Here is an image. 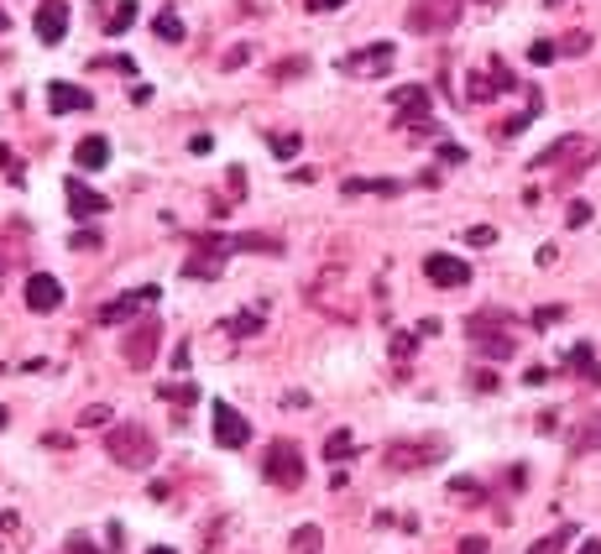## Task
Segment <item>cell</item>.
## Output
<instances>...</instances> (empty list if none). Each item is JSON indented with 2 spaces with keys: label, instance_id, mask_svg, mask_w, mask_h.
<instances>
[{
  "label": "cell",
  "instance_id": "cell-36",
  "mask_svg": "<svg viewBox=\"0 0 601 554\" xmlns=\"http://www.w3.org/2000/svg\"><path fill=\"white\" fill-rule=\"evenodd\" d=\"M63 554H100V544L89 539V534H74V539H68V549H63Z\"/></svg>",
  "mask_w": 601,
  "mask_h": 554
},
{
  "label": "cell",
  "instance_id": "cell-5",
  "mask_svg": "<svg viewBox=\"0 0 601 554\" xmlns=\"http://www.w3.org/2000/svg\"><path fill=\"white\" fill-rule=\"evenodd\" d=\"M157 298H163V288L157 283H147V288H131V293H121V298H110V304H100V325H126V319H136L142 309H152Z\"/></svg>",
  "mask_w": 601,
  "mask_h": 554
},
{
  "label": "cell",
  "instance_id": "cell-47",
  "mask_svg": "<svg viewBox=\"0 0 601 554\" xmlns=\"http://www.w3.org/2000/svg\"><path fill=\"white\" fill-rule=\"evenodd\" d=\"M0 168H11V173H16V163H11V147H6V142H0Z\"/></svg>",
  "mask_w": 601,
  "mask_h": 554
},
{
  "label": "cell",
  "instance_id": "cell-31",
  "mask_svg": "<svg viewBox=\"0 0 601 554\" xmlns=\"http://www.w3.org/2000/svg\"><path fill=\"white\" fill-rule=\"evenodd\" d=\"M257 330H262V314H236V319H230V325H225V335H236V340L257 335Z\"/></svg>",
  "mask_w": 601,
  "mask_h": 554
},
{
  "label": "cell",
  "instance_id": "cell-52",
  "mask_svg": "<svg viewBox=\"0 0 601 554\" xmlns=\"http://www.w3.org/2000/svg\"><path fill=\"white\" fill-rule=\"evenodd\" d=\"M544 6H565V0H544Z\"/></svg>",
  "mask_w": 601,
  "mask_h": 554
},
{
  "label": "cell",
  "instance_id": "cell-43",
  "mask_svg": "<svg viewBox=\"0 0 601 554\" xmlns=\"http://www.w3.org/2000/svg\"><path fill=\"white\" fill-rule=\"evenodd\" d=\"M523 382H528V387H544V382H549V366H528Z\"/></svg>",
  "mask_w": 601,
  "mask_h": 554
},
{
  "label": "cell",
  "instance_id": "cell-46",
  "mask_svg": "<svg viewBox=\"0 0 601 554\" xmlns=\"http://www.w3.org/2000/svg\"><path fill=\"white\" fill-rule=\"evenodd\" d=\"M304 6H309V11H340L345 0H304Z\"/></svg>",
  "mask_w": 601,
  "mask_h": 554
},
{
  "label": "cell",
  "instance_id": "cell-40",
  "mask_svg": "<svg viewBox=\"0 0 601 554\" xmlns=\"http://www.w3.org/2000/svg\"><path fill=\"white\" fill-rule=\"evenodd\" d=\"M471 382H476V392H497V372H487V366L471 372Z\"/></svg>",
  "mask_w": 601,
  "mask_h": 554
},
{
  "label": "cell",
  "instance_id": "cell-20",
  "mask_svg": "<svg viewBox=\"0 0 601 554\" xmlns=\"http://www.w3.org/2000/svg\"><path fill=\"white\" fill-rule=\"evenodd\" d=\"M340 189L351 194V199H356V194H382V199H392V194H403V183H398V178H345Z\"/></svg>",
  "mask_w": 601,
  "mask_h": 554
},
{
  "label": "cell",
  "instance_id": "cell-18",
  "mask_svg": "<svg viewBox=\"0 0 601 554\" xmlns=\"http://www.w3.org/2000/svg\"><path fill=\"white\" fill-rule=\"evenodd\" d=\"M230 251H257V257H283V241L267 236V230H241L230 236Z\"/></svg>",
  "mask_w": 601,
  "mask_h": 554
},
{
  "label": "cell",
  "instance_id": "cell-39",
  "mask_svg": "<svg viewBox=\"0 0 601 554\" xmlns=\"http://www.w3.org/2000/svg\"><path fill=\"white\" fill-rule=\"evenodd\" d=\"M439 163H466V147H455V142H439Z\"/></svg>",
  "mask_w": 601,
  "mask_h": 554
},
{
  "label": "cell",
  "instance_id": "cell-42",
  "mask_svg": "<svg viewBox=\"0 0 601 554\" xmlns=\"http://www.w3.org/2000/svg\"><path fill=\"white\" fill-rule=\"evenodd\" d=\"M241 63H251V48H246V42H241V48H230V53H225V68H241Z\"/></svg>",
  "mask_w": 601,
  "mask_h": 554
},
{
  "label": "cell",
  "instance_id": "cell-25",
  "mask_svg": "<svg viewBox=\"0 0 601 554\" xmlns=\"http://www.w3.org/2000/svg\"><path fill=\"white\" fill-rule=\"evenodd\" d=\"M319 549H325V528H319V523L293 528V554H319Z\"/></svg>",
  "mask_w": 601,
  "mask_h": 554
},
{
  "label": "cell",
  "instance_id": "cell-35",
  "mask_svg": "<svg viewBox=\"0 0 601 554\" xmlns=\"http://www.w3.org/2000/svg\"><path fill=\"white\" fill-rule=\"evenodd\" d=\"M110 419H115V413H110L105 403H95V408H84V413H79V424H84V429H100V424H110Z\"/></svg>",
  "mask_w": 601,
  "mask_h": 554
},
{
  "label": "cell",
  "instance_id": "cell-38",
  "mask_svg": "<svg viewBox=\"0 0 601 554\" xmlns=\"http://www.w3.org/2000/svg\"><path fill=\"white\" fill-rule=\"evenodd\" d=\"M586 220H591V204H581V199H575L570 210H565V225H586Z\"/></svg>",
  "mask_w": 601,
  "mask_h": 554
},
{
  "label": "cell",
  "instance_id": "cell-30",
  "mask_svg": "<svg viewBox=\"0 0 601 554\" xmlns=\"http://www.w3.org/2000/svg\"><path fill=\"white\" fill-rule=\"evenodd\" d=\"M591 53V32H570L560 37V58H586Z\"/></svg>",
  "mask_w": 601,
  "mask_h": 554
},
{
  "label": "cell",
  "instance_id": "cell-27",
  "mask_svg": "<svg viewBox=\"0 0 601 554\" xmlns=\"http://www.w3.org/2000/svg\"><path fill=\"white\" fill-rule=\"evenodd\" d=\"M309 74V58H283V63H272V84H283V79H304Z\"/></svg>",
  "mask_w": 601,
  "mask_h": 554
},
{
  "label": "cell",
  "instance_id": "cell-19",
  "mask_svg": "<svg viewBox=\"0 0 601 554\" xmlns=\"http://www.w3.org/2000/svg\"><path fill=\"white\" fill-rule=\"evenodd\" d=\"M105 163H110V142H105V136H84V142L74 147V168L95 173V168H105Z\"/></svg>",
  "mask_w": 601,
  "mask_h": 554
},
{
  "label": "cell",
  "instance_id": "cell-23",
  "mask_svg": "<svg viewBox=\"0 0 601 554\" xmlns=\"http://www.w3.org/2000/svg\"><path fill=\"white\" fill-rule=\"evenodd\" d=\"M157 398L189 408V403H199V382H157Z\"/></svg>",
  "mask_w": 601,
  "mask_h": 554
},
{
  "label": "cell",
  "instance_id": "cell-11",
  "mask_svg": "<svg viewBox=\"0 0 601 554\" xmlns=\"http://www.w3.org/2000/svg\"><path fill=\"white\" fill-rule=\"evenodd\" d=\"M424 277L434 288H466L471 283V267L460 257H445V251H434V257H424Z\"/></svg>",
  "mask_w": 601,
  "mask_h": 554
},
{
  "label": "cell",
  "instance_id": "cell-37",
  "mask_svg": "<svg viewBox=\"0 0 601 554\" xmlns=\"http://www.w3.org/2000/svg\"><path fill=\"white\" fill-rule=\"evenodd\" d=\"M466 241H471V246H492V241H497V230H492V225H471V230H466Z\"/></svg>",
  "mask_w": 601,
  "mask_h": 554
},
{
  "label": "cell",
  "instance_id": "cell-4",
  "mask_svg": "<svg viewBox=\"0 0 601 554\" xmlns=\"http://www.w3.org/2000/svg\"><path fill=\"white\" fill-rule=\"evenodd\" d=\"M392 63H398V48H392V42H372V48L340 58V74H351V79H382V74H392Z\"/></svg>",
  "mask_w": 601,
  "mask_h": 554
},
{
  "label": "cell",
  "instance_id": "cell-34",
  "mask_svg": "<svg viewBox=\"0 0 601 554\" xmlns=\"http://www.w3.org/2000/svg\"><path fill=\"white\" fill-rule=\"evenodd\" d=\"M100 230H74V241H68V251H100Z\"/></svg>",
  "mask_w": 601,
  "mask_h": 554
},
{
  "label": "cell",
  "instance_id": "cell-1",
  "mask_svg": "<svg viewBox=\"0 0 601 554\" xmlns=\"http://www.w3.org/2000/svg\"><path fill=\"white\" fill-rule=\"evenodd\" d=\"M105 455L115 460V466H126V471H147L157 460V440L142 424H115L105 434Z\"/></svg>",
  "mask_w": 601,
  "mask_h": 554
},
{
  "label": "cell",
  "instance_id": "cell-28",
  "mask_svg": "<svg viewBox=\"0 0 601 554\" xmlns=\"http://www.w3.org/2000/svg\"><path fill=\"white\" fill-rule=\"evenodd\" d=\"M351 450H356V440H351V429H335L330 440H325V460H345V455H351Z\"/></svg>",
  "mask_w": 601,
  "mask_h": 554
},
{
  "label": "cell",
  "instance_id": "cell-44",
  "mask_svg": "<svg viewBox=\"0 0 601 554\" xmlns=\"http://www.w3.org/2000/svg\"><path fill=\"white\" fill-rule=\"evenodd\" d=\"M560 429V413H539V434H554Z\"/></svg>",
  "mask_w": 601,
  "mask_h": 554
},
{
  "label": "cell",
  "instance_id": "cell-15",
  "mask_svg": "<svg viewBox=\"0 0 601 554\" xmlns=\"http://www.w3.org/2000/svg\"><path fill=\"white\" fill-rule=\"evenodd\" d=\"M68 32V0H42L37 6V37L48 42V48H58Z\"/></svg>",
  "mask_w": 601,
  "mask_h": 554
},
{
  "label": "cell",
  "instance_id": "cell-51",
  "mask_svg": "<svg viewBox=\"0 0 601 554\" xmlns=\"http://www.w3.org/2000/svg\"><path fill=\"white\" fill-rule=\"evenodd\" d=\"M6 27H11V16H6V11H0V32H6Z\"/></svg>",
  "mask_w": 601,
  "mask_h": 554
},
{
  "label": "cell",
  "instance_id": "cell-10",
  "mask_svg": "<svg viewBox=\"0 0 601 554\" xmlns=\"http://www.w3.org/2000/svg\"><path fill=\"white\" fill-rule=\"evenodd\" d=\"M157 340H163V330H157V319H142L126 340H121V351L131 366H152L157 361Z\"/></svg>",
  "mask_w": 601,
  "mask_h": 554
},
{
  "label": "cell",
  "instance_id": "cell-49",
  "mask_svg": "<svg viewBox=\"0 0 601 554\" xmlns=\"http://www.w3.org/2000/svg\"><path fill=\"white\" fill-rule=\"evenodd\" d=\"M147 554H173V549H168V544H157V549H147Z\"/></svg>",
  "mask_w": 601,
  "mask_h": 554
},
{
  "label": "cell",
  "instance_id": "cell-8",
  "mask_svg": "<svg viewBox=\"0 0 601 554\" xmlns=\"http://www.w3.org/2000/svg\"><path fill=\"white\" fill-rule=\"evenodd\" d=\"M445 455V440H408V445H392L387 450V466L392 471H424Z\"/></svg>",
  "mask_w": 601,
  "mask_h": 554
},
{
  "label": "cell",
  "instance_id": "cell-29",
  "mask_svg": "<svg viewBox=\"0 0 601 554\" xmlns=\"http://www.w3.org/2000/svg\"><path fill=\"white\" fill-rule=\"evenodd\" d=\"M570 539H575V528L565 523V528H560V534H549V539H539V544H534V549H528V554H565V544H570Z\"/></svg>",
  "mask_w": 601,
  "mask_h": 554
},
{
  "label": "cell",
  "instance_id": "cell-13",
  "mask_svg": "<svg viewBox=\"0 0 601 554\" xmlns=\"http://www.w3.org/2000/svg\"><path fill=\"white\" fill-rule=\"evenodd\" d=\"M246 440H251V424L230 403H215V445L220 450H241Z\"/></svg>",
  "mask_w": 601,
  "mask_h": 554
},
{
  "label": "cell",
  "instance_id": "cell-2",
  "mask_svg": "<svg viewBox=\"0 0 601 554\" xmlns=\"http://www.w3.org/2000/svg\"><path fill=\"white\" fill-rule=\"evenodd\" d=\"M596 136H581V131H570V136H560V142H549L534 163L528 168H586V163H596Z\"/></svg>",
  "mask_w": 601,
  "mask_h": 554
},
{
  "label": "cell",
  "instance_id": "cell-32",
  "mask_svg": "<svg viewBox=\"0 0 601 554\" xmlns=\"http://www.w3.org/2000/svg\"><path fill=\"white\" fill-rule=\"evenodd\" d=\"M267 147H272L277 157H293V152H298V131H267Z\"/></svg>",
  "mask_w": 601,
  "mask_h": 554
},
{
  "label": "cell",
  "instance_id": "cell-7",
  "mask_svg": "<svg viewBox=\"0 0 601 554\" xmlns=\"http://www.w3.org/2000/svg\"><path fill=\"white\" fill-rule=\"evenodd\" d=\"M225 257H230V236H204L199 241V257L183 262V277H204V283H210V277L225 272Z\"/></svg>",
  "mask_w": 601,
  "mask_h": 554
},
{
  "label": "cell",
  "instance_id": "cell-3",
  "mask_svg": "<svg viewBox=\"0 0 601 554\" xmlns=\"http://www.w3.org/2000/svg\"><path fill=\"white\" fill-rule=\"evenodd\" d=\"M262 476L272 481V487H298L304 481V455H298V445L293 440H277V445H267V460H262Z\"/></svg>",
  "mask_w": 601,
  "mask_h": 554
},
{
  "label": "cell",
  "instance_id": "cell-14",
  "mask_svg": "<svg viewBox=\"0 0 601 554\" xmlns=\"http://www.w3.org/2000/svg\"><path fill=\"white\" fill-rule=\"evenodd\" d=\"M63 194H68V215H74V220H95V215L110 210V199L95 194V189H89V183H79V178H68Z\"/></svg>",
  "mask_w": 601,
  "mask_h": 554
},
{
  "label": "cell",
  "instance_id": "cell-9",
  "mask_svg": "<svg viewBox=\"0 0 601 554\" xmlns=\"http://www.w3.org/2000/svg\"><path fill=\"white\" fill-rule=\"evenodd\" d=\"M392 105H398V126L408 131H434V121H429V89H419V84H408V89H398L392 95Z\"/></svg>",
  "mask_w": 601,
  "mask_h": 554
},
{
  "label": "cell",
  "instance_id": "cell-6",
  "mask_svg": "<svg viewBox=\"0 0 601 554\" xmlns=\"http://www.w3.org/2000/svg\"><path fill=\"white\" fill-rule=\"evenodd\" d=\"M460 16V0H419L408 11V32H450Z\"/></svg>",
  "mask_w": 601,
  "mask_h": 554
},
{
  "label": "cell",
  "instance_id": "cell-33",
  "mask_svg": "<svg viewBox=\"0 0 601 554\" xmlns=\"http://www.w3.org/2000/svg\"><path fill=\"white\" fill-rule=\"evenodd\" d=\"M528 58H534V63H554V58H560V42H549V37L528 42Z\"/></svg>",
  "mask_w": 601,
  "mask_h": 554
},
{
  "label": "cell",
  "instance_id": "cell-16",
  "mask_svg": "<svg viewBox=\"0 0 601 554\" xmlns=\"http://www.w3.org/2000/svg\"><path fill=\"white\" fill-rule=\"evenodd\" d=\"M565 372H570V377H581L586 387H601V361H596V351H591V345H570Z\"/></svg>",
  "mask_w": 601,
  "mask_h": 554
},
{
  "label": "cell",
  "instance_id": "cell-22",
  "mask_svg": "<svg viewBox=\"0 0 601 554\" xmlns=\"http://www.w3.org/2000/svg\"><path fill=\"white\" fill-rule=\"evenodd\" d=\"M476 351L487 356V361H507V356L518 351V340L513 335H476Z\"/></svg>",
  "mask_w": 601,
  "mask_h": 554
},
{
  "label": "cell",
  "instance_id": "cell-21",
  "mask_svg": "<svg viewBox=\"0 0 601 554\" xmlns=\"http://www.w3.org/2000/svg\"><path fill=\"white\" fill-rule=\"evenodd\" d=\"M591 450H601V413H591V419L570 434V455H591Z\"/></svg>",
  "mask_w": 601,
  "mask_h": 554
},
{
  "label": "cell",
  "instance_id": "cell-45",
  "mask_svg": "<svg viewBox=\"0 0 601 554\" xmlns=\"http://www.w3.org/2000/svg\"><path fill=\"white\" fill-rule=\"evenodd\" d=\"M560 314H565V309H539V314H534V325L544 330V325H554V319H560Z\"/></svg>",
  "mask_w": 601,
  "mask_h": 554
},
{
  "label": "cell",
  "instance_id": "cell-26",
  "mask_svg": "<svg viewBox=\"0 0 601 554\" xmlns=\"http://www.w3.org/2000/svg\"><path fill=\"white\" fill-rule=\"evenodd\" d=\"M131 21H136V0H121V6L110 11V21H105V32H110V37H121V32L131 27Z\"/></svg>",
  "mask_w": 601,
  "mask_h": 554
},
{
  "label": "cell",
  "instance_id": "cell-48",
  "mask_svg": "<svg viewBox=\"0 0 601 554\" xmlns=\"http://www.w3.org/2000/svg\"><path fill=\"white\" fill-rule=\"evenodd\" d=\"M575 554H601V539H586V544L575 549Z\"/></svg>",
  "mask_w": 601,
  "mask_h": 554
},
{
  "label": "cell",
  "instance_id": "cell-24",
  "mask_svg": "<svg viewBox=\"0 0 601 554\" xmlns=\"http://www.w3.org/2000/svg\"><path fill=\"white\" fill-rule=\"evenodd\" d=\"M152 32L163 37V42H183V16H178L173 6H163V11L152 16Z\"/></svg>",
  "mask_w": 601,
  "mask_h": 554
},
{
  "label": "cell",
  "instance_id": "cell-41",
  "mask_svg": "<svg viewBox=\"0 0 601 554\" xmlns=\"http://www.w3.org/2000/svg\"><path fill=\"white\" fill-rule=\"evenodd\" d=\"M455 554H487V539H481V534H471V539H460V549Z\"/></svg>",
  "mask_w": 601,
  "mask_h": 554
},
{
  "label": "cell",
  "instance_id": "cell-12",
  "mask_svg": "<svg viewBox=\"0 0 601 554\" xmlns=\"http://www.w3.org/2000/svg\"><path fill=\"white\" fill-rule=\"evenodd\" d=\"M21 298H27L32 314H53V309L63 304V283H58L53 272H32V277H27V293H21Z\"/></svg>",
  "mask_w": 601,
  "mask_h": 554
},
{
  "label": "cell",
  "instance_id": "cell-50",
  "mask_svg": "<svg viewBox=\"0 0 601 554\" xmlns=\"http://www.w3.org/2000/svg\"><path fill=\"white\" fill-rule=\"evenodd\" d=\"M6 424H11V413H6V408H0V429H6Z\"/></svg>",
  "mask_w": 601,
  "mask_h": 554
},
{
  "label": "cell",
  "instance_id": "cell-17",
  "mask_svg": "<svg viewBox=\"0 0 601 554\" xmlns=\"http://www.w3.org/2000/svg\"><path fill=\"white\" fill-rule=\"evenodd\" d=\"M48 105H53V115H68V110H89V89H74V84L53 79V84H48Z\"/></svg>",
  "mask_w": 601,
  "mask_h": 554
}]
</instances>
